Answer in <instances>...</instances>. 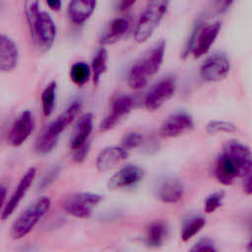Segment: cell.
I'll list each match as a JSON object with an SVG mask.
<instances>
[{
	"label": "cell",
	"instance_id": "6da1fadb",
	"mask_svg": "<svg viewBox=\"0 0 252 252\" xmlns=\"http://www.w3.org/2000/svg\"><path fill=\"white\" fill-rule=\"evenodd\" d=\"M165 40L160 39L147 49L130 67L127 75L128 86L133 90L145 88L151 78L160 69L165 53Z\"/></svg>",
	"mask_w": 252,
	"mask_h": 252
},
{
	"label": "cell",
	"instance_id": "7a4b0ae2",
	"mask_svg": "<svg viewBox=\"0 0 252 252\" xmlns=\"http://www.w3.org/2000/svg\"><path fill=\"white\" fill-rule=\"evenodd\" d=\"M50 205L51 201L46 196L38 197L31 203L12 223L10 231L12 238L18 240L27 236L46 215Z\"/></svg>",
	"mask_w": 252,
	"mask_h": 252
},
{
	"label": "cell",
	"instance_id": "3957f363",
	"mask_svg": "<svg viewBox=\"0 0 252 252\" xmlns=\"http://www.w3.org/2000/svg\"><path fill=\"white\" fill-rule=\"evenodd\" d=\"M170 0H149L141 14L134 31V39L138 43L146 42L158 27L167 12Z\"/></svg>",
	"mask_w": 252,
	"mask_h": 252
},
{
	"label": "cell",
	"instance_id": "277c9868",
	"mask_svg": "<svg viewBox=\"0 0 252 252\" xmlns=\"http://www.w3.org/2000/svg\"><path fill=\"white\" fill-rule=\"evenodd\" d=\"M221 30V23L215 22L211 24L198 23L190 34L183 49V56L191 53L194 58H199L208 53L211 46L217 39Z\"/></svg>",
	"mask_w": 252,
	"mask_h": 252
},
{
	"label": "cell",
	"instance_id": "5b68a950",
	"mask_svg": "<svg viewBox=\"0 0 252 252\" xmlns=\"http://www.w3.org/2000/svg\"><path fill=\"white\" fill-rule=\"evenodd\" d=\"M103 200V197L92 192H76L65 198L62 207L64 211L77 219H88L94 210Z\"/></svg>",
	"mask_w": 252,
	"mask_h": 252
},
{
	"label": "cell",
	"instance_id": "8992f818",
	"mask_svg": "<svg viewBox=\"0 0 252 252\" xmlns=\"http://www.w3.org/2000/svg\"><path fill=\"white\" fill-rule=\"evenodd\" d=\"M176 91V79L174 76L167 75L159 79L152 86L145 96L144 105L148 111L159 109L169 100Z\"/></svg>",
	"mask_w": 252,
	"mask_h": 252
},
{
	"label": "cell",
	"instance_id": "52a82bcc",
	"mask_svg": "<svg viewBox=\"0 0 252 252\" xmlns=\"http://www.w3.org/2000/svg\"><path fill=\"white\" fill-rule=\"evenodd\" d=\"M234 165L237 170L238 177L243 178L245 175L252 172V158L249 147L235 141H227L221 152Z\"/></svg>",
	"mask_w": 252,
	"mask_h": 252
},
{
	"label": "cell",
	"instance_id": "ba28073f",
	"mask_svg": "<svg viewBox=\"0 0 252 252\" xmlns=\"http://www.w3.org/2000/svg\"><path fill=\"white\" fill-rule=\"evenodd\" d=\"M230 61L224 52L218 51L205 59L200 67V75L207 82H219L227 77Z\"/></svg>",
	"mask_w": 252,
	"mask_h": 252
},
{
	"label": "cell",
	"instance_id": "9c48e42d",
	"mask_svg": "<svg viewBox=\"0 0 252 252\" xmlns=\"http://www.w3.org/2000/svg\"><path fill=\"white\" fill-rule=\"evenodd\" d=\"M56 25L51 16L46 12H40L38 20L32 32V38L42 52L48 51L56 38Z\"/></svg>",
	"mask_w": 252,
	"mask_h": 252
},
{
	"label": "cell",
	"instance_id": "30bf717a",
	"mask_svg": "<svg viewBox=\"0 0 252 252\" xmlns=\"http://www.w3.org/2000/svg\"><path fill=\"white\" fill-rule=\"evenodd\" d=\"M134 106V99L131 95L120 94L115 95L110 104V110L99 124L100 131H107L113 128L124 116L130 113Z\"/></svg>",
	"mask_w": 252,
	"mask_h": 252
},
{
	"label": "cell",
	"instance_id": "8fae6325",
	"mask_svg": "<svg viewBox=\"0 0 252 252\" xmlns=\"http://www.w3.org/2000/svg\"><path fill=\"white\" fill-rule=\"evenodd\" d=\"M34 127V118L31 110H24L14 121L8 135L7 142L12 147L22 146L31 136Z\"/></svg>",
	"mask_w": 252,
	"mask_h": 252
},
{
	"label": "cell",
	"instance_id": "7c38bea8",
	"mask_svg": "<svg viewBox=\"0 0 252 252\" xmlns=\"http://www.w3.org/2000/svg\"><path fill=\"white\" fill-rule=\"evenodd\" d=\"M36 176V168L35 167H30L21 177L17 187L15 188L13 194L9 198L8 202L5 204L4 209L1 213V219L7 220L9 219L15 210L18 208L22 200L27 195L28 191L30 190L34 178Z\"/></svg>",
	"mask_w": 252,
	"mask_h": 252
},
{
	"label": "cell",
	"instance_id": "4fadbf2b",
	"mask_svg": "<svg viewBox=\"0 0 252 252\" xmlns=\"http://www.w3.org/2000/svg\"><path fill=\"white\" fill-rule=\"evenodd\" d=\"M155 194L164 204H175L180 201L184 194V185L176 176H164L158 181Z\"/></svg>",
	"mask_w": 252,
	"mask_h": 252
},
{
	"label": "cell",
	"instance_id": "5bb4252c",
	"mask_svg": "<svg viewBox=\"0 0 252 252\" xmlns=\"http://www.w3.org/2000/svg\"><path fill=\"white\" fill-rule=\"evenodd\" d=\"M194 128V121L186 112H176L168 116L160 125L159 135L163 138H175Z\"/></svg>",
	"mask_w": 252,
	"mask_h": 252
},
{
	"label": "cell",
	"instance_id": "9a60e30c",
	"mask_svg": "<svg viewBox=\"0 0 252 252\" xmlns=\"http://www.w3.org/2000/svg\"><path fill=\"white\" fill-rule=\"evenodd\" d=\"M144 170L134 164H128L117 170L107 182V187L111 190L127 189L136 186L144 177Z\"/></svg>",
	"mask_w": 252,
	"mask_h": 252
},
{
	"label": "cell",
	"instance_id": "2e32d148",
	"mask_svg": "<svg viewBox=\"0 0 252 252\" xmlns=\"http://www.w3.org/2000/svg\"><path fill=\"white\" fill-rule=\"evenodd\" d=\"M20 60V52L16 42L6 34L0 33V72L14 71Z\"/></svg>",
	"mask_w": 252,
	"mask_h": 252
},
{
	"label": "cell",
	"instance_id": "e0dca14e",
	"mask_svg": "<svg viewBox=\"0 0 252 252\" xmlns=\"http://www.w3.org/2000/svg\"><path fill=\"white\" fill-rule=\"evenodd\" d=\"M131 19L129 17H117L112 19L99 37V42L102 45L113 44L121 39L131 28Z\"/></svg>",
	"mask_w": 252,
	"mask_h": 252
},
{
	"label": "cell",
	"instance_id": "ac0fdd59",
	"mask_svg": "<svg viewBox=\"0 0 252 252\" xmlns=\"http://www.w3.org/2000/svg\"><path fill=\"white\" fill-rule=\"evenodd\" d=\"M127 157L128 152L121 146H109L100 151L96 158L95 166L98 171L105 172L124 161Z\"/></svg>",
	"mask_w": 252,
	"mask_h": 252
},
{
	"label": "cell",
	"instance_id": "d6986e66",
	"mask_svg": "<svg viewBox=\"0 0 252 252\" xmlns=\"http://www.w3.org/2000/svg\"><path fill=\"white\" fill-rule=\"evenodd\" d=\"M93 126L94 117L90 112L82 114L77 119L70 137V149L72 151L78 149L89 141V137L93 131Z\"/></svg>",
	"mask_w": 252,
	"mask_h": 252
},
{
	"label": "cell",
	"instance_id": "ffe728a7",
	"mask_svg": "<svg viewBox=\"0 0 252 252\" xmlns=\"http://www.w3.org/2000/svg\"><path fill=\"white\" fill-rule=\"evenodd\" d=\"M97 0H70L67 8L69 20L77 26L85 24L95 10Z\"/></svg>",
	"mask_w": 252,
	"mask_h": 252
},
{
	"label": "cell",
	"instance_id": "44dd1931",
	"mask_svg": "<svg viewBox=\"0 0 252 252\" xmlns=\"http://www.w3.org/2000/svg\"><path fill=\"white\" fill-rule=\"evenodd\" d=\"M82 104L79 100H74L68 105V107L61 112L53 121H51L45 128L53 135L60 137L61 133L74 121L78 113L80 112Z\"/></svg>",
	"mask_w": 252,
	"mask_h": 252
},
{
	"label": "cell",
	"instance_id": "7402d4cb",
	"mask_svg": "<svg viewBox=\"0 0 252 252\" xmlns=\"http://www.w3.org/2000/svg\"><path fill=\"white\" fill-rule=\"evenodd\" d=\"M215 175L217 180L224 186L231 185L234 179L238 177L236 168L222 153H220L216 161Z\"/></svg>",
	"mask_w": 252,
	"mask_h": 252
},
{
	"label": "cell",
	"instance_id": "603a6c76",
	"mask_svg": "<svg viewBox=\"0 0 252 252\" xmlns=\"http://www.w3.org/2000/svg\"><path fill=\"white\" fill-rule=\"evenodd\" d=\"M168 234L167 223L161 220L152 221L146 229V243L150 247H159Z\"/></svg>",
	"mask_w": 252,
	"mask_h": 252
},
{
	"label": "cell",
	"instance_id": "cb8c5ba5",
	"mask_svg": "<svg viewBox=\"0 0 252 252\" xmlns=\"http://www.w3.org/2000/svg\"><path fill=\"white\" fill-rule=\"evenodd\" d=\"M107 60H108V52L105 47L101 46L100 48L97 49V51L94 55L92 60V65H91L93 82L95 86L98 85L101 76L107 70Z\"/></svg>",
	"mask_w": 252,
	"mask_h": 252
},
{
	"label": "cell",
	"instance_id": "d4e9b609",
	"mask_svg": "<svg viewBox=\"0 0 252 252\" xmlns=\"http://www.w3.org/2000/svg\"><path fill=\"white\" fill-rule=\"evenodd\" d=\"M56 94H57V83L51 81L42 91L40 99H41V108L43 115L48 117L52 114L55 104H56Z\"/></svg>",
	"mask_w": 252,
	"mask_h": 252
},
{
	"label": "cell",
	"instance_id": "484cf974",
	"mask_svg": "<svg viewBox=\"0 0 252 252\" xmlns=\"http://www.w3.org/2000/svg\"><path fill=\"white\" fill-rule=\"evenodd\" d=\"M206 225V219L202 216H192L185 220L181 229L182 241H188L198 234Z\"/></svg>",
	"mask_w": 252,
	"mask_h": 252
},
{
	"label": "cell",
	"instance_id": "4316f807",
	"mask_svg": "<svg viewBox=\"0 0 252 252\" xmlns=\"http://www.w3.org/2000/svg\"><path fill=\"white\" fill-rule=\"evenodd\" d=\"M69 75L71 81L76 86L83 87L89 82L92 76L91 67L88 65V63L84 61H78L71 66Z\"/></svg>",
	"mask_w": 252,
	"mask_h": 252
},
{
	"label": "cell",
	"instance_id": "83f0119b",
	"mask_svg": "<svg viewBox=\"0 0 252 252\" xmlns=\"http://www.w3.org/2000/svg\"><path fill=\"white\" fill-rule=\"evenodd\" d=\"M58 140H59V137L53 135L52 133H50L48 130L44 128L35 141L34 149L38 154H41V155L49 154L55 149L58 143Z\"/></svg>",
	"mask_w": 252,
	"mask_h": 252
},
{
	"label": "cell",
	"instance_id": "f1b7e54d",
	"mask_svg": "<svg viewBox=\"0 0 252 252\" xmlns=\"http://www.w3.org/2000/svg\"><path fill=\"white\" fill-rule=\"evenodd\" d=\"M24 14L32 34L40 14L39 0H24Z\"/></svg>",
	"mask_w": 252,
	"mask_h": 252
},
{
	"label": "cell",
	"instance_id": "f546056e",
	"mask_svg": "<svg viewBox=\"0 0 252 252\" xmlns=\"http://www.w3.org/2000/svg\"><path fill=\"white\" fill-rule=\"evenodd\" d=\"M225 192L223 190L216 191L210 194L204 201V211L207 214H212L220 208L223 204Z\"/></svg>",
	"mask_w": 252,
	"mask_h": 252
},
{
	"label": "cell",
	"instance_id": "4dcf8cb0",
	"mask_svg": "<svg viewBox=\"0 0 252 252\" xmlns=\"http://www.w3.org/2000/svg\"><path fill=\"white\" fill-rule=\"evenodd\" d=\"M206 130L210 134L234 133L236 131V126L232 122H229V121L212 120L207 124Z\"/></svg>",
	"mask_w": 252,
	"mask_h": 252
},
{
	"label": "cell",
	"instance_id": "1f68e13d",
	"mask_svg": "<svg viewBox=\"0 0 252 252\" xmlns=\"http://www.w3.org/2000/svg\"><path fill=\"white\" fill-rule=\"evenodd\" d=\"M143 143V136L139 132H128L125 134L121 140V147L125 151H131L138 148Z\"/></svg>",
	"mask_w": 252,
	"mask_h": 252
},
{
	"label": "cell",
	"instance_id": "d6a6232c",
	"mask_svg": "<svg viewBox=\"0 0 252 252\" xmlns=\"http://www.w3.org/2000/svg\"><path fill=\"white\" fill-rule=\"evenodd\" d=\"M193 252L197 251H211V252H216L218 251V248L216 247L215 242L208 237L201 238L199 241H197L190 249Z\"/></svg>",
	"mask_w": 252,
	"mask_h": 252
},
{
	"label": "cell",
	"instance_id": "836d02e7",
	"mask_svg": "<svg viewBox=\"0 0 252 252\" xmlns=\"http://www.w3.org/2000/svg\"><path fill=\"white\" fill-rule=\"evenodd\" d=\"M90 151V142H86L84 145H82L81 147H79L78 149L74 150V154H73V158L76 162H83Z\"/></svg>",
	"mask_w": 252,
	"mask_h": 252
},
{
	"label": "cell",
	"instance_id": "e575fe53",
	"mask_svg": "<svg viewBox=\"0 0 252 252\" xmlns=\"http://www.w3.org/2000/svg\"><path fill=\"white\" fill-rule=\"evenodd\" d=\"M235 0H214V9L218 14H222L226 12Z\"/></svg>",
	"mask_w": 252,
	"mask_h": 252
},
{
	"label": "cell",
	"instance_id": "d590c367",
	"mask_svg": "<svg viewBox=\"0 0 252 252\" xmlns=\"http://www.w3.org/2000/svg\"><path fill=\"white\" fill-rule=\"evenodd\" d=\"M137 0H114V9L117 12H125L129 10Z\"/></svg>",
	"mask_w": 252,
	"mask_h": 252
},
{
	"label": "cell",
	"instance_id": "8d00e7d4",
	"mask_svg": "<svg viewBox=\"0 0 252 252\" xmlns=\"http://www.w3.org/2000/svg\"><path fill=\"white\" fill-rule=\"evenodd\" d=\"M243 191L247 196L252 193V172L243 177Z\"/></svg>",
	"mask_w": 252,
	"mask_h": 252
},
{
	"label": "cell",
	"instance_id": "74e56055",
	"mask_svg": "<svg viewBox=\"0 0 252 252\" xmlns=\"http://www.w3.org/2000/svg\"><path fill=\"white\" fill-rule=\"evenodd\" d=\"M48 8L54 12H58L61 9V0H45Z\"/></svg>",
	"mask_w": 252,
	"mask_h": 252
},
{
	"label": "cell",
	"instance_id": "f35d334b",
	"mask_svg": "<svg viewBox=\"0 0 252 252\" xmlns=\"http://www.w3.org/2000/svg\"><path fill=\"white\" fill-rule=\"evenodd\" d=\"M6 197H7V189L4 185L0 184V210L2 207H4L5 205V201H6Z\"/></svg>",
	"mask_w": 252,
	"mask_h": 252
}]
</instances>
